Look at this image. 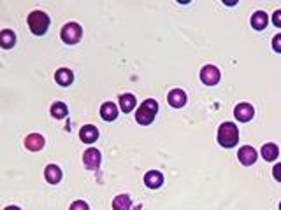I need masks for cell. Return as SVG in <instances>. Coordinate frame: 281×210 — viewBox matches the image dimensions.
<instances>
[{"label":"cell","mask_w":281,"mask_h":210,"mask_svg":"<svg viewBox=\"0 0 281 210\" xmlns=\"http://www.w3.org/2000/svg\"><path fill=\"white\" fill-rule=\"evenodd\" d=\"M279 156V149L276 144L272 142H267L262 146V158L265 159V161H276V158Z\"/></svg>","instance_id":"obj_16"},{"label":"cell","mask_w":281,"mask_h":210,"mask_svg":"<svg viewBox=\"0 0 281 210\" xmlns=\"http://www.w3.org/2000/svg\"><path fill=\"white\" fill-rule=\"evenodd\" d=\"M25 147L32 152H37L44 147V137L39 135V133H30L25 139Z\"/></svg>","instance_id":"obj_12"},{"label":"cell","mask_w":281,"mask_h":210,"mask_svg":"<svg viewBox=\"0 0 281 210\" xmlns=\"http://www.w3.org/2000/svg\"><path fill=\"white\" fill-rule=\"evenodd\" d=\"M100 116L104 121H115L118 117V107L113 102H104L100 107Z\"/></svg>","instance_id":"obj_14"},{"label":"cell","mask_w":281,"mask_h":210,"mask_svg":"<svg viewBox=\"0 0 281 210\" xmlns=\"http://www.w3.org/2000/svg\"><path fill=\"white\" fill-rule=\"evenodd\" d=\"M120 109H121V112H125V114L132 112V110L135 109V97L134 95H130V93L121 95L120 97Z\"/></svg>","instance_id":"obj_19"},{"label":"cell","mask_w":281,"mask_h":210,"mask_svg":"<svg viewBox=\"0 0 281 210\" xmlns=\"http://www.w3.org/2000/svg\"><path fill=\"white\" fill-rule=\"evenodd\" d=\"M272 25L281 28V9L274 11V14H272Z\"/></svg>","instance_id":"obj_24"},{"label":"cell","mask_w":281,"mask_h":210,"mask_svg":"<svg viewBox=\"0 0 281 210\" xmlns=\"http://www.w3.org/2000/svg\"><path fill=\"white\" fill-rule=\"evenodd\" d=\"M67 112H69V109H67V105L63 104V102H55V104L51 105V116L56 117V119L65 117Z\"/></svg>","instance_id":"obj_21"},{"label":"cell","mask_w":281,"mask_h":210,"mask_svg":"<svg viewBox=\"0 0 281 210\" xmlns=\"http://www.w3.org/2000/svg\"><path fill=\"white\" fill-rule=\"evenodd\" d=\"M79 139H81V142H85V144H93L95 140L98 139V130H97V126H93V124H85L81 130H79Z\"/></svg>","instance_id":"obj_10"},{"label":"cell","mask_w":281,"mask_h":210,"mask_svg":"<svg viewBox=\"0 0 281 210\" xmlns=\"http://www.w3.org/2000/svg\"><path fill=\"white\" fill-rule=\"evenodd\" d=\"M144 184H146L150 189L160 188V186L164 184V175H162L158 170H150L146 175H144Z\"/></svg>","instance_id":"obj_11"},{"label":"cell","mask_w":281,"mask_h":210,"mask_svg":"<svg viewBox=\"0 0 281 210\" xmlns=\"http://www.w3.org/2000/svg\"><path fill=\"white\" fill-rule=\"evenodd\" d=\"M272 175L278 182H281V163H276L274 168H272Z\"/></svg>","instance_id":"obj_25"},{"label":"cell","mask_w":281,"mask_h":210,"mask_svg":"<svg viewBox=\"0 0 281 210\" xmlns=\"http://www.w3.org/2000/svg\"><path fill=\"white\" fill-rule=\"evenodd\" d=\"M100 152H98V149L95 147H90L85 151V154H83V161H85V166L88 168V170H97L98 166H100Z\"/></svg>","instance_id":"obj_7"},{"label":"cell","mask_w":281,"mask_h":210,"mask_svg":"<svg viewBox=\"0 0 281 210\" xmlns=\"http://www.w3.org/2000/svg\"><path fill=\"white\" fill-rule=\"evenodd\" d=\"M234 116H235V119L241 121V123H248V121H252L253 116H255V109H253L252 104H246V102H242V104L235 105Z\"/></svg>","instance_id":"obj_6"},{"label":"cell","mask_w":281,"mask_h":210,"mask_svg":"<svg viewBox=\"0 0 281 210\" xmlns=\"http://www.w3.org/2000/svg\"><path fill=\"white\" fill-rule=\"evenodd\" d=\"M69 210H90V207H88V203H86V201L78 200V201H74V203L71 205Z\"/></svg>","instance_id":"obj_22"},{"label":"cell","mask_w":281,"mask_h":210,"mask_svg":"<svg viewBox=\"0 0 281 210\" xmlns=\"http://www.w3.org/2000/svg\"><path fill=\"white\" fill-rule=\"evenodd\" d=\"M237 158H239V161H241L244 166H252L253 163L257 161L258 154H257V151H255V149H253L252 146H244V147L239 149Z\"/></svg>","instance_id":"obj_8"},{"label":"cell","mask_w":281,"mask_h":210,"mask_svg":"<svg viewBox=\"0 0 281 210\" xmlns=\"http://www.w3.org/2000/svg\"><path fill=\"white\" fill-rule=\"evenodd\" d=\"M272 49L276 53H281V33L274 35V39H272Z\"/></svg>","instance_id":"obj_23"},{"label":"cell","mask_w":281,"mask_h":210,"mask_svg":"<svg viewBox=\"0 0 281 210\" xmlns=\"http://www.w3.org/2000/svg\"><path fill=\"white\" fill-rule=\"evenodd\" d=\"M55 81L60 84V86H71L74 82V74L69 68H58L55 74Z\"/></svg>","instance_id":"obj_15"},{"label":"cell","mask_w":281,"mask_h":210,"mask_svg":"<svg viewBox=\"0 0 281 210\" xmlns=\"http://www.w3.org/2000/svg\"><path fill=\"white\" fill-rule=\"evenodd\" d=\"M167 102H169V105L176 107V109H181V107H185V104H187V93H185L183 90H180V88H176V90L169 91Z\"/></svg>","instance_id":"obj_9"},{"label":"cell","mask_w":281,"mask_h":210,"mask_svg":"<svg viewBox=\"0 0 281 210\" xmlns=\"http://www.w3.org/2000/svg\"><path fill=\"white\" fill-rule=\"evenodd\" d=\"M28 26L33 35H44L49 28V16L44 11H33L28 14Z\"/></svg>","instance_id":"obj_3"},{"label":"cell","mask_w":281,"mask_h":210,"mask_svg":"<svg viewBox=\"0 0 281 210\" xmlns=\"http://www.w3.org/2000/svg\"><path fill=\"white\" fill-rule=\"evenodd\" d=\"M267 25H269V16H267V13H264V11H257V13H253V16H252V26L255 30H265L267 28Z\"/></svg>","instance_id":"obj_13"},{"label":"cell","mask_w":281,"mask_h":210,"mask_svg":"<svg viewBox=\"0 0 281 210\" xmlns=\"http://www.w3.org/2000/svg\"><path fill=\"white\" fill-rule=\"evenodd\" d=\"M157 112H158L157 100L148 98V100H144L143 104L139 105L137 112H135V121H137L139 124H143V126H148V124H151L155 121Z\"/></svg>","instance_id":"obj_2"},{"label":"cell","mask_w":281,"mask_h":210,"mask_svg":"<svg viewBox=\"0 0 281 210\" xmlns=\"http://www.w3.org/2000/svg\"><path fill=\"white\" fill-rule=\"evenodd\" d=\"M279 210H281V203H279Z\"/></svg>","instance_id":"obj_27"},{"label":"cell","mask_w":281,"mask_h":210,"mask_svg":"<svg viewBox=\"0 0 281 210\" xmlns=\"http://www.w3.org/2000/svg\"><path fill=\"white\" fill-rule=\"evenodd\" d=\"M14 44H16V33L13 30H2L0 32V48L11 49L14 48Z\"/></svg>","instance_id":"obj_18"},{"label":"cell","mask_w":281,"mask_h":210,"mask_svg":"<svg viewBox=\"0 0 281 210\" xmlns=\"http://www.w3.org/2000/svg\"><path fill=\"white\" fill-rule=\"evenodd\" d=\"M60 37L65 44H78L83 37V28L78 23H67L60 32Z\"/></svg>","instance_id":"obj_4"},{"label":"cell","mask_w":281,"mask_h":210,"mask_svg":"<svg viewBox=\"0 0 281 210\" xmlns=\"http://www.w3.org/2000/svg\"><path fill=\"white\" fill-rule=\"evenodd\" d=\"M4 210H21L20 207H16V205H9V207H6Z\"/></svg>","instance_id":"obj_26"},{"label":"cell","mask_w":281,"mask_h":210,"mask_svg":"<svg viewBox=\"0 0 281 210\" xmlns=\"http://www.w3.org/2000/svg\"><path fill=\"white\" fill-rule=\"evenodd\" d=\"M132 207V200L128 194H118L113 200V210H130Z\"/></svg>","instance_id":"obj_20"},{"label":"cell","mask_w":281,"mask_h":210,"mask_svg":"<svg viewBox=\"0 0 281 210\" xmlns=\"http://www.w3.org/2000/svg\"><path fill=\"white\" fill-rule=\"evenodd\" d=\"M220 77H222V74H220V70L215 65H206L200 70V81L206 84V86H216L220 82Z\"/></svg>","instance_id":"obj_5"},{"label":"cell","mask_w":281,"mask_h":210,"mask_svg":"<svg viewBox=\"0 0 281 210\" xmlns=\"http://www.w3.org/2000/svg\"><path fill=\"white\" fill-rule=\"evenodd\" d=\"M44 177H46L49 184H58L62 181V170L56 165H48L46 170H44Z\"/></svg>","instance_id":"obj_17"},{"label":"cell","mask_w":281,"mask_h":210,"mask_svg":"<svg viewBox=\"0 0 281 210\" xmlns=\"http://www.w3.org/2000/svg\"><path fill=\"white\" fill-rule=\"evenodd\" d=\"M239 142V130L237 126L230 121L223 123L222 126L218 128V144L225 149H230V147H235Z\"/></svg>","instance_id":"obj_1"}]
</instances>
